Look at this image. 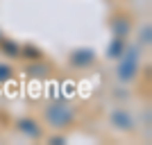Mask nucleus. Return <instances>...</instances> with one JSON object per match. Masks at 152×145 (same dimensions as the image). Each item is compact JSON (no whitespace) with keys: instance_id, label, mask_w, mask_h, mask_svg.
<instances>
[{"instance_id":"obj_14","label":"nucleus","mask_w":152,"mask_h":145,"mask_svg":"<svg viewBox=\"0 0 152 145\" xmlns=\"http://www.w3.org/2000/svg\"><path fill=\"white\" fill-rule=\"evenodd\" d=\"M0 39H2V32H0Z\"/></svg>"},{"instance_id":"obj_2","label":"nucleus","mask_w":152,"mask_h":145,"mask_svg":"<svg viewBox=\"0 0 152 145\" xmlns=\"http://www.w3.org/2000/svg\"><path fill=\"white\" fill-rule=\"evenodd\" d=\"M141 68V50L139 45H129L121 55V63H118V79L121 82H132L139 75Z\"/></svg>"},{"instance_id":"obj_12","label":"nucleus","mask_w":152,"mask_h":145,"mask_svg":"<svg viewBox=\"0 0 152 145\" xmlns=\"http://www.w3.org/2000/svg\"><path fill=\"white\" fill-rule=\"evenodd\" d=\"M141 43L150 45V25H145L143 30H141Z\"/></svg>"},{"instance_id":"obj_3","label":"nucleus","mask_w":152,"mask_h":145,"mask_svg":"<svg viewBox=\"0 0 152 145\" xmlns=\"http://www.w3.org/2000/svg\"><path fill=\"white\" fill-rule=\"evenodd\" d=\"M16 129H18L25 138H32V141L43 138V129L39 125V120H34V118H18L16 120Z\"/></svg>"},{"instance_id":"obj_7","label":"nucleus","mask_w":152,"mask_h":145,"mask_svg":"<svg viewBox=\"0 0 152 145\" xmlns=\"http://www.w3.org/2000/svg\"><path fill=\"white\" fill-rule=\"evenodd\" d=\"M125 48H127L125 39L114 36V39H111V43H109V48H107V55H109L111 59H121V55L125 52Z\"/></svg>"},{"instance_id":"obj_1","label":"nucleus","mask_w":152,"mask_h":145,"mask_svg":"<svg viewBox=\"0 0 152 145\" xmlns=\"http://www.w3.org/2000/svg\"><path fill=\"white\" fill-rule=\"evenodd\" d=\"M43 118L55 132H64V129H68V127L77 120V114H75V109L70 107L68 102L57 100V102H50V104L45 107Z\"/></svg>"},{"instance_id":"obj_10","label":"nucleus","mask_w":152,"mask_h":145,"mask_svg":"<svg viewBox=\"0 0 152 145\" xmlns=\"http://www.w3.org/2000/svg\"><path fill=\"white\" fill-rule=\"evenodd\" d=\"M12 77H14V68L7 66V63H0V84L7 82V79H12Z\"/></svg>"},{"instance_id":"obj_13","label":"nucleus","mask_w":152,"mask_h":145,"mask_svg":"<svg viewBox=\"0 0 152 145\" xmlns=\"http://www.w3.org/2000/svg\"><path fill=\"white\" fill-rule=\"evenodd\" d=\"M64 141H66L64 136H52V138H50V143H64Z\"/></svg>"},{"instance_id":"obj_8","label":"nucleus","mask_w":152,"mask_h":145,"mask_svg":"<svg viewBox=\"0 0 152 145\" xmlns=\"http://www.w3.org/2000/svg\"><path fill=\"white\" fill-rule=\"evenodd\" d=\"M0 52L7 57H20V43L9 41V39H0Z\"/></svg>"},{"instance_id":"obj_4","label":"nucleus","mask_w":152,"mask_h":145,"mask_svg":"<svg viewBox=\"0 0 152 145\" xmlns=\"http://www.w3.org/2000/svg\"><path fill=\"white\" fill-rule=\"evenodd\" d=\"M109 122H111L116 129H121V132H132L134 129V118L125 109H116L114 114L109 116Z\"/></svg>"},{"instance_id":"obj_9","label":"nucleus","mask_w":152,"mask_h":145,"mask_svg":"<svg viewBox=\"0 0 152 145\" xmlns=\"http://www.w3.org/2000/svg\"><path fill=\"white\" fill-rule=\"evenodd\" d=\"M20 57H27V59H43L41 50L39 48H32V45H20Z\"/></svg>"},{"instance_id":"obj_11","label":"nucleus","mask_w":152,"mask_h":145,"mask_svg":"<svg viewBox=\"0 0 152 145\" xmlns=\"http://www.w3.org/2000/svg\"><path fill=\"white\" fill-rule=\"evenodd\" d=\"M48 66H30V68H27V73H30V75H37V77H43V75H48Z\"/></svg>"},{"instance_id":"obj_5","label":"nucleus","mask_w":152,"mask_h":145,"mask_svg":"<svg viewBox=\"0 0 152 145\" xmlns=\"http://www.w3.org/2000/svg\"><path fill=\"white\" fill-rule=\"evenodd\" d=\"M93 61H95V52L91 48H77L70 52V63L75 68H89Z\"/></svg>"},{"instance_id":"obj_6","label":"nucleus","mask_w":152,"mask_h":145,"mask_svg":"<svg viewBox=\"0 0 152 145\" xmlns=\"http://www.w3.org/2000/svg\"><path fill=\"white\" fill-rule=\"evenodd\" d=\"M109 27H111V34L118 39H127L129 36V32H132V20L129 16H114V18L109 20Z\"/></svg>"}]
</instances>
